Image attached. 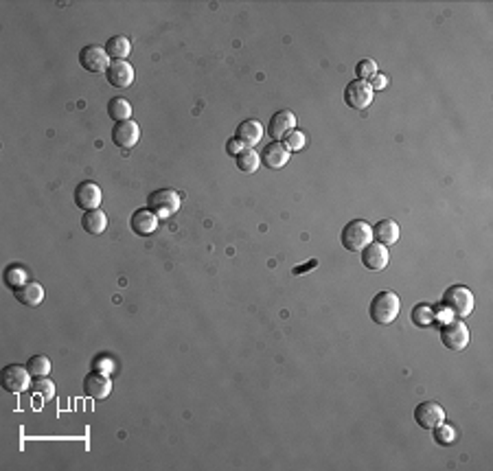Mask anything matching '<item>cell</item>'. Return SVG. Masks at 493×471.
<instances>
[{
	"mask_svg": "<svg viewBox=\"0 0 493 471\" xmlns=\"http://www.w3.org/2000/svg\"><path fill=\"white\" fill-rule=\"evenodd\" d=\"M290 156H292V151L285 147L283 140H272L263 147L261 160L266 163L268 169H283L287 163H290Z\"/></svg>",
	"mask_w": 493,
	"mask_h": 471,
	"instance_id": "16",
	"label": "cell"
},
{
	"mask_svg": "<svg viewBox=\"0 0 493 471\" xmlns=\"http://www.w3.org/2000/svg\"><path fill=\"white\" fill-rule=\"evenodd\" d=\"M368 83H370V88H373V90H384V88L388 86V77H386V75H379V72H377V75L373 77Z\"/></svg>",
	"mask_w": 493,
	"mask_h": 471,
	"instance_id": "34",
	"label": "cell"
},
{
	"mask_svg": "<svg viewBox=\"0 0 493 471\" xmlns=\"http://www.w3.org/2000/svg\"><path fill=\"white\" fill-rule=\"evenodd\" d=\"M305 143H307V138H305V134L300 129H292L290 134L283 138V145L290 151H300V149L305 147Z\"/></svg>",
	"mask_w": 493,
	"mask_h": 471,
	"instance_id": "30",
	"label": "cell"
},
{
	"mask_svg": "<svg viewBox=\"0 0 493 471\" xmlns=\"http://www.w3.org/2000/svg\"><path fill=\"white\" fill-rule=\"evenodd\" d=\"M79 64L86 68L88 72H105L107 66H110V55H107L105 46L88 44V46L81 48Z\"/></svg>",
	"mask_w": 493,
	"mask_h": 471,
	"instance_id": "8",
	"label": "cell"
},
{
	"mask_svg": "<svg viewBox=\"0 0 493 471\" xmlns=\"http://www.w3.org/2000/svg\"><path fill=\"white\" fill-rule=\"evenodd\" d=\"M399 309H401V300L397 296L392 289H381L370 300V307H368V316L375 324H392L399 316Z\"/></svg>",
	"mask_w": 493,
	"mask_h": 471,
	"instance_id": "1",
	"label": "cell"
},
{
	"mask_svg": "<svg viewBox=\"0 0 493 471\" xmlns=\"http://www.w3.org/2000/svg\"><path fill=\"white\" fill-rule=\"evenodd\" d=\"M160 224V217L156 215L151 209H138L134 215H132L129 226L138 237H147L151 233H156V228Z\"/></svg>",
	"mask_w": 493,
	"mask_h": 471,
	"instance_id": "17",
	"label": "cell"
},
{
	"mask_svg": "<svg viewBox=\"0 0 493 471\" xmlns=\"http://www.w3.org/2000/svg\"><path fill=\"white\" fill-rule=\"evenodd\" d=\"M105 51L112 59H127L129 51H132V42L125 35H114L105 42Z\"/></svg>",
	"mask_w": 493,
	"mask_h": 471,
	"instance_id": "24",
	"label": "cell"
},
{
	"mask_svg": "<svg viewBox=\"0 0 493 471\" xmlns=\"http://www.w3.org/2000/svg\"><path fill=\"white\" fill-rule=\"evenodd\" d=\"M292 129H296V114L292 110H281L272 114L266 134H270L274 140H283Z\"/></svg>",
	"mask_w": 493,
	"mask_h": 471,
	"instance_id": "14",
	"label": "cell"
},
{
	"mask_svg": "<svg viewBox=\"0 0 493 471\" xmlns=\"http://www.w3.org/2000/svg\"><path fill=\"white\" fill-rule=\"evenodd\" d=\"M140 140V127L136 121H121L112 127V143L121 149H134Z\"/></svg>",
	"mask_w": 493,
	"mask_h": 471,
	"instance_id": "10",
	"label": "cell"
},
{
	"mask_svg": "<svg viewBox=\"0 0 493 471\" xmlns=\"http://www.w3.org/2000/svg\"><path fill=\"white\" fill-rule=\"evenodd\" d=\"M373 92L375 90L370 88L368 81L353 79L344 90V101L348 107H353V110H366V107L373 103Z\"/></svg>",
	"mask_w": 493,
	"mask_h": 471,
	"instance_id": "7",
	"label": "cell"
},
{
	"mask_svg": "<svg viewBox=\"0 0 493 471\" xmlns=\"http://www.w3.org/2000/svg\"><path fill=\"white\" fill-rule=\"evenodd\" d=\"M434 439H437V443H441V445H448V443H452V441L456 439V430H454L452 426L441 423L439 428H434Z\"/></svg>",
	"mask_w": 493,
	"mask_h": 471,
	"instance_id": "31",
	"label": "cell"
},
{
	"mask_svg": "<svg viewBox=\"0 0 493 471\" xmlns=\"http://www.w3.org/2000/svg\"><path fill=\"white\" fill-rule=\"evenodd\" d=\"M443 307H448L459 318H467L476 307V296L465 285H452L443 294Z\"/></svg>",
	"mask_w": 493,
	"mask_h": 471,
	"instance_id": "2",
	"label": "cell"
},
{
	"mask_svg": "<svg viewBox=\"0 0 493 471\" xmlns=\"http://www.w3.org/2000/svg\"><path fill=\"white\" fill-rule=\"evenodd\" d=\"M263 134H266V129H263V125L257 118H248L237 127V138L244 143V147H255V145H259Z\"/></svg>",
	"mask_w": 493,
	"mask_h": 471,
	"instance_id": "18",
	"label": "cell"
},
{
	"mask_svg": "<svg viewBox=\"0 0 493 471\" xmlns=\"http://www.w3.org/2000/svg\"><path fill=\"white\" fill-rule=\"evenodd\" d=\"M31 373L27 366H20V364H9L3 368V388L11 395H22L25 390L31 388Z\"/></svg>",
	"mask_w": 493,
	"mask_h": 471,
	"instance_id": "5",
	"label": "cell"
},
{
	"mask_svg": "<svg viewBox=\"0 0 493 471\" xmlns=\"http://www.w3.org/2000/svg\"><path fill=\"white\" fill-rule=\"evenodd\" d=\"M368 244H373V226L364 220H353L342 231V246L348 252H362Z\"/></svg>",
	"mask_w": 493,
	"mask_h": 471,
	"instance_id": "3",
	"label": "cell"
},
{
	"mask_svg": "<svg viewBox=\"0 0 493 471\" xmlns=\"http://www.w3.org/2000/svg\"><path fill=\"white\" fill-rule=\"evenodd\" d=\"M101 200H103V193H101V187L97 182H92V180H86V182L77 185L75 189V204L81 209V211H94L101 207Z\"/></svg>",
	"mask_w": 493,
	"mask_h": 471,
	"instance_id": "11",
	"label": "cell"
},
{
	"mask_svg": "<svg viewBox=\"0 0 493 471\" xmlns=\"http://www.w3.org/2000/svg\"><path fill=\"white\" fill-rule=\"evenodd\" d=\"M314 265H316V261H309L305 268H294V274H305V270H307V268H314Z\"/></svg>",
	"mask_w": 493,
	"mask_h": 471,
	"instance_id": "35",
	"label": "cell"
},
{
	"mask_svg": "<svg viewBox=\"0 0 493 471\" xmlns=\"http://www.w3.org/2000/svg\"><path fill=\"white\" fill-rule=\"evenodd\" d=\"M441 342H443L445 348H450V351H463V348L469 344V329H467V324L461 322V320L443 324V329H441Z\"/></svg>",
	"mask_w": 493,
	"mask_h": 471,
	"instance_id": "6",
	"label": "cell"
},
{
	"mask_svg": "<svg viewBox=\"0 0 493 471\" xmlns=\"http://www.w3.org/2000/svg\"><path fill=\"white\" fill-rule=\"evenodd\" d=\"M244 149H246V147H244V143L239 140L237 136H235V138H231V140L226 143V151H228V156H239V154H242Z\"/></svg>",
	"mask_w": 493,
	"mask_h": 471,
	"instance_id": "33",
	"label": "cell"
},
{
	"mask_svg": "<svg viewBox=\"0 0 493 471\" xmlns=\"http://www.w3.org/2000/svg\"><path fill=\"white\" fill-rule=\"evenodd\" d=\"M259 165H261V156L252 147H246L237 156V167H239V171H244V174H255Z\"/></svg>",
	"mask_w": 493,
	"mask_h": 471,
	"instance_id": "25",
	"label": "cell"
},
{
	"mask_svg": "<svg viewBox=\"0 0 493 471\" xmlns=\"http://www.w3.org/2000/svg\"><path fill=\"white\" fill-rule=\"evenodd\" d=\"M388 261H390L388 248L381 244H368L362 250V263L370 272H384L388 268Z\"/></svg>",
	"mask_w": 493,
	"mask_h": 471,
	"instance_id": "15",
	"label": "cell"
},
{
	"mask_svg": "<svg viewBox=\"0 0 493 471\" xmlns=\"http://www.w3.org/2000/svg\"><path fill=\"white\" fill-rule=\"evenodd\" d=\"M112 368H114V364H112V359H110V357L101 355V357L94 359V370H99V373H107V375H110Z\"/></svg>",
	"mask_w": 493,
	"mask_h": 471,
	"instance_id": "32",
	"label": "cell"
},
{
	"mask_svg": "<svg viewBox=\"0 0 493 471\" xmlns=\"http://www.w3.org/2000/svg\"><path fill=\"white\" fill-rule=\"evenodd\" d=\"M81 226L83 231L92 237H99L105 233L107 228V215L101 211V209H94V211H86V215L81 217Z\"/></svg>",
	"mask_w": 493,
	"mask_h": 471,
	"instance_id": "21",
	"label": "cell"
},
{
	"mask_svg": "<svg viewBox=\"0 0 493 471\" xmlns=\"http://www.w3.org/2000/svg\"><path fill=\"white\" fill-rule=\"evenodd\" d=\"M355 75H357L359 81H370L373 77L377 75V62L375 59H362V62H357Z\"/></svg>",
	"mask_w": 493,
	"mask_h": 471,
	"instance_id": "29",
	"label": "cell"
},
{
	"mask_svg": "<svg viewBox=\"0 0 493 471\" xmlns=\"http://www.w3.org/2000/svg\"><path fill=\"white\" fill-rule=\"evenodd\" d=\"M107 116L114 118L116 123L121 121H129L132 118V103L123 96H114V99L107 101Z\"/></svg>",
	"mask_w": 493,
	"mask_h": 471,
	"instance_id": "23",
	"label": "cell"
},
{
	"mask_svg": "<svg viewBox=\"0 0 493 471\" xmlns=\"http://www.w3.org/2000/svg\"><path fill=\"white\" fill-rule=\"evenodd\" d=\"M27 368L33 377H46L51 373V359L46 355H33L27 362Z\"/></svg>",
	"mask_w": 493,
	"mask_h": 471,
	"instance_id": "26",
	"label": "cell"
},
{
	"mask_svg": "<svg viewBox=\"0 0 493 471\" xmlns=\"http://www.w3.org/2000/svg\"><path fill=\"white\" fill-rule=\"evenodd\" d=\"M373 239H377V244L381 246H392L399 241V224L395 220H381L373 226Z\"/></svg>",
	"mask_w": 493,
	"mask_h": 471,
	"instance_id": "19",
	"label": "cell"
},
{
	"mask_svg": "<svg viewBox=\"0 0 493 471\" xmlns=\"http://www.w3.org/2000/svg\"><path fill=\"white\" fill-rule=\"evenodd\" d=\"M83 392L92 397V399H105L112 392V377L99 370L88 373L86 379H83Z\"/></svg>",
	"mask_w": 493,
	"mask_h": 471,
	"instance_id": "12",
	"label": "cell"
},
{
	"mask_svg": "<svg viewBox=\"0 0 493 471\" xmlns=\"http://www.w3.org/2000/svg\"><path fill=\"white\" fill-rule=\"evenodd\" d=\"M147 204L160 220H169L171 215L180 211V204L182 202H180V196L174 189H158L147 198Z\"/></svg>",
	"mask_w": 493,
	"mask_h": 471,
	"instance_id": "4",
	"label": "cell"
},
{
	"mask_svg": "<svg viewBox=\"0 0 493 471\" xmlns=\"http://www.w3.org/2000/svg\"><path fill=\"white\" fill-rule=\"evenodd\" d=\"M415 421H417L419 428L434 430L441 423H445V410L437 401H423V404H419L417 410H415Z\"/></svg>",
	"mask_w": 493,
	"mask_h": 471,
	"instance_id": "9",
	"label": "cell"
},
{
	"mask_svg": "<svg viewBox=\"0 0 493 471\" xmlns=\"http://www.w3.org/2000/svg\"><path fill=\"white\" fill-rule=\"evenodd\" d=\"M412 322L417 324V327H428V324L434 322V311H432L430 305L421 303L412 309Z\"/></svg>",
	"mask_w": 493,
	"mask_h": 471,
	"instance_id": "27",
	"label": "cell"
},
{
	"mask_svg": "<svg viewBox=\"0 0 493 471\" xmlns=\"http://www.w3.org/2000/svg\"><path fill=\"white\" fill-rule=\"evenodd\" d=\"M105 77L110 86L127 88L132 86V81H134V68H132V64L125 62V59H114V62H110V66H107Z\"/></svg>",
	"mask_w": 493,
	"mask_h": 471,
	"instance_id": "13",
	"label": "cell"
},
{
	"mask_svg": "<svg viewBox=\"0 0 493 471\" xmlns=\"http://www.w3.org/2000/svg\"><path fill=\"white\" fill-rule=\"evenodd\" d=\"M29 283V272L25 265H20V263H11L7 265V270H5V285L9 289H14V292H18V289L22 285H27Z\"/></svg>",
	"mask_w": 493,
	"mask_h": 471,
	"instance_id": "22",
	"label": "cell"
},
{
	"mask_svg": "<svg viewBox=\"0 0 493 471\" xmlns=\"http://www.w3.org/2000/svg\"><path fill=\"white\" fill-rule=\"evenodd\" d=\"M16 300L20 305H25V307H38L42 305V300H44V287L40 283H27V285H22L18 292H14Z\"/></svg>",
	"mask_w": 493,
	"mask_h": 471,
	"instance_id": "20",
	"label": "cell"
},
{
	"mask_svg": "<svg viewBox=\"0 0 493 471\" xmlns=\"http://www.w3.org/2000/svg\"><path fill=\"white\" fill-rule=\"evenodd\" d=\"M31 390L33 395H40L42 399H51V397H55V384L49 377H38L31 384Z\"/></svg>",
	"mask_w": 493,
	"mask_h": 471,
	"instance_id": "28",
	"label": "cell"
}]
</instances>
